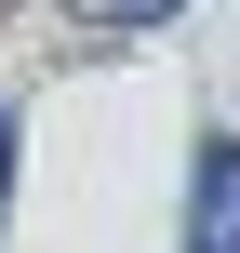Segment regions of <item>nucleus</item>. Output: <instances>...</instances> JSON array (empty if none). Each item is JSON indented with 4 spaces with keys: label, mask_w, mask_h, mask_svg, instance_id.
I'll return each mask as SVG.
<instances>
[{
    "label": "nucleus",
    "mask_w": 240,
    "mask_h": 253,
    "mask_svg": "<svg viewBox=\"0 0 240 253\" xmlns=\"http://www.w3.org/2000/svg\"><path fill=\"white\" fill-rule=\"evenodd\" d=\"M187 253H240V133H200L187 160Z\"/></svg>",
    "instance_id": "f257e3e1"
},
{
    "label": "nucleus",
    "mask_w": 240,
    "mask_h": 253,
    "mask_svg": "<svg viewBox=\"0 0 240 253\" xmlns=\"http://www.w3.org/2000/svg\"><path fill=\"white\" fill-rule=\"evenodd\" d=\"M80 27H160V13H187V0H67Z\"/></svg>",
    "instance_id": "f03ea898"
},
{
    "label": "nucleus",
    "mask_w": 240,
    "mask_h": 253,
    "mask_svg": "<svg viewBox=\"0 0 240 253\" xmlns=\"http://www.w3.org/2000/svg\"><path fill=\"white\" fill-rule=\"evenodd\" d=\"M13 160H27V120L0 107V213H13Z\"/></svg>",
    "instance_id": "7ed1b4c3"
},
{
    "label": "nucleus",
    "mask_w": 240,
    "mask_h": 253,
    "mask_svg": "<svg viewBox=\"0 0 240 253\" xmlns=\"http://www.w3.org/2000/svg\"><path fill=\"white\" fill-rule=\"evenodd\" d=\"M0 13H13V0H0Z\"/></svg>",
    "instance_id": "20e7f679"
}]
</instances>
